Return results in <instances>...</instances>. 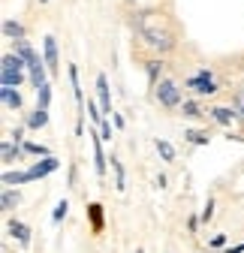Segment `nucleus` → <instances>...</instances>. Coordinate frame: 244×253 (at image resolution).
<instances>
[{
	"label": "nucleus",
	"mask_w": 244,
	"mask_h": 253,
	"mask_svg": "<svg viewBox=\"0 0 244 253\" xmlns=\"http://www.w3.org/2000/svg\"><path fill=\"white\" fill-rule=\"evenodd\" d=\"M27 63L18 57V54H3V73H0V79H3V87H18L24 82V70Z\"/></svg>",
	"instance_id": "2"
},
{
	"label": "nucleus",
	"mask_w": 244,
	"mask_h": 253,
	"mask_svg": "<svg viewBox=\"0 0 244 253\" xmlns=\"http://www.w3.org/2000/svg\"><path fill=\"white\" fill-rule=\"evenodd\" d=\"M190 87H196L199 93H214V79H211V70H199L196 76L187 79Z\"/></svg>",
	"instance_id": "4"
},
{
	"label": "nucleus",
	"mask_w": 244,
	"mask_h": 253,
	"mask_svg": "<svg viewBox=\"0 0 244 253\" xmlns=\"http://www.w3.org/2000/svg\"><path fill=\"white\" fill-rule=\"evenodd\" d=\"M67 211H70V202H67V199H60V202L54 205V214H51V223H60V220L67 217Z\"/></svg>",
	"instance_id": "18"
},
{
	"label": "nucleus",
	"mask_w": 244,
	"mask_h": 253,
	"mask_svg": "<svg viewBox=\"0 0 244 253\" xmlns=\"http://www.w3.org/2000/svg\"><path fill=\"white\" fill-rule=\"evenodd\" d=\"M208 253H217V250H208Z\"/></svg>",
	"instance_id": "33"
},
{
	"label": "nucleus",
	"mask_w": 244,
	"mask_h": 253,
	"mask_svg": "<svg viewBox=\"0 0 244 253\" xmlns=\"http://www.w3.org/2000/svg\"><path fill=\"white\" fill-rule=\"evenodd\" d=\"M184 136H187L193 145H208V136H205V133H199V130H187Z\"/></svg>",
	"instance_id": "22"
},
{
	"label": "nucleus",
	"mask_w": 244,
	"mask_h": 253,
	"mask_svg": "<svg viewBox=\"0 0 244 253\" xmlns=\"http://www.w3.org/2000/svg\"><path fill=\"white\" fill-rule=\"evenodd\" d=\"M211 118L220 121V124L226 126V124H232V121H235V112H232V109H211Z\"/></svg>",
	"instance_id": "16"
},
{
	"label": "nucleus",
	"mask_w": 244,
	"mask_h": 253,
	"mask_svg": "<svg viewBox=\"0 0 244 253\" xmlns=\"http://www.w3.org/2000/svg\"><path fill=\"white\" fill-rule=\"evenodd\" d=\"M40 3H48V0H40Z\"/></svg>",
	"instance_id": "32"
},
{
	"label": "nucleus",
	"mask_w": 244,
	"mask_h": 253,
	"mask_svg": "<svg viewBox=\"0 0 244 253\" xmlns=\"http://www.w3.org/2000/svg\"><path fill=\"white\" fill-rule=\"evenodd\" d=\"M9 235H12V238H18V244H21V247H27V244H30V229H27L24 223H18V220H9Z\"/></svg>",
	"instance_id": "9"
},
{
	"label": "nucleus",
	"mask_w": 244,
	"mask_h": 253,
	"mask_svg": "<svg viewBox=\"0 0 244 253\" xmlns=\"http://www.w3.org/2000/svg\"><path fill=\"white\" fill-rule=\"evenodd\" d=\"M94 169L97 175H106V157H103V136H94Z\"/></svg>",
	"instance_id": "7"
},
{
	"label": "nucleus",
	"mask_w": 244,
	"mask_h": 253,
	"mask_svg": "<svg viewBox=\"0 0 244 253\" xmlns=\"http://www.w3.org/2000/svg\"><path fill=\"white\" fill-rule=\"evenodd\" d=\"M97 93H100V109L112 118V93H109V82H106V76H97Z\"/></svg>",
	"instance_id": "6"
},
{
	"label": "nucleus",
	"mask_w": 244,
	"mask_h": 253,
	"mask_svg": "<svg viewBox=\"0 0 244 253\" xmlns=\"http://www.w3.org/2000/svg\"><path fill=\"white\" fill-rule=\"evenodd\" d=\"M154 93H157V100H160L163 106H178V103H181V93H178V87H175L169 79H160L157 87H154Z\"/></svg>",
	"instance_id": "3"
},
{
	"label": "nucleus",
	"mask_w": 244,
	"mask_h": 253,
	"mask_svg": "<svg viewBox=\"0 0 244 253\" xmlns=\"http://www.w3.org/2000/svg\"><path fill=\"white\" fill-rule=\"evenodd\" d=\"M226 253H244V241H241V244H235V247H229Z\"/></svg>",
	"instance_id": "31"
},
{
	"label": "nucleus",
	"mask_w": 244,
	"mask_h": 253,
	"mask_svg": "<svg viewBox=\"0 0 244 253\" xmlns=\"http://www.w3.org/2000/svg\"><path fill=\"white\" fill-rule=\"evenodd\" d=\"M142 34H145V40L154 45V48H160V51H169L172 45H175V37H172V30L163 24V18L160 15H154V12H145L142 15Z\"/></svg>",
	"instance_id": "1"
},
{
	"label": "nucleus",
	"mask_w": 244,
	"mask_h": 253,
	"mask_svg": "<svg viewBox=\"0 0 244 253\" xmlns=\"http://www.w3.org/2000/svg\"><path fill=\"white\" fill-rule=\"evenodd\" d=\"M24 181H30L27 172H3V184H6V187H12V184H24Z\"/></svg>",
	"instance_id": "17"
},
{
	"label": "nucleus",
	"mask_w": 244,
	"mask_h": 253,
	"mask_svg": "<svg viewBox=\"0 0 244 253\" xmlns=\"http://www.w3.org/2000/svg\"><path fill=\"white\" fill-rule=\"evenodd\" d=\"M12 157H18V145H12V142H3V163H6V166L12 163Z\"/></svg>",
	"instance_id": "21"
},
{
	"label": "nucleus",
	"mask_w": 244,
	"mask_h": 253,
	"mask_svg": "<svg viewBox=\"0 0 244 253\" xmlns=\"http://www.w3.org/2000/svg\"><path fill=\"white\" fill-rule=\"evenodd\" d=\"M3 34L12 37L15 42H21V40H24V27H21L15 18H3Z\"/></svg>",
	"instance_id": "11"
},
{
	"label": "nucleus",
	"mask_w": 244,
	"mask_h": 253,
	"mask_svg": "<svg viewBox=\"0 0 244 253\" xmlns=\"http://www.w3.org/2000/svg\"><path fill=\"white\" fill-rule=\"evenodd\" d=\"M24 151L40 154V157H51V154H48V148H42V145H37V142H24Z\"/></svg>",
	"instance_id": "23"
},
{
	"label": "nucleus",
	"mask_w": 244,
	"mask_h": 253,
	"mask_svg": "<svg viewBox=\"0 0 244 253\" xmlns=\"http://www.w3.org/2000/svg\"><path fill=\"white\" fill-rule=\"evenodd\" d=\"M100 136H103V142H112V124L109 121L100 124Z\"/></svg>",
	"instance_id": "25"
},
{
	"label": "nucleus",
	"mask_w": 244,
	"mask_h": 253,
	"mask_svg": "<svg viewBox=\"0 0 244 253\" xmlns=\"http://www.w3.org/2000/svg\"><path fill=\"white\" fill-rule=\"evenodd\" d=\"M87 115H90V121H94V124H103V121H106V118L100 115V109H97V103H90V100H87Z\"/></svg>",
	"instance_id": "24"
},
{
	"label": "nucleus",
	"mask_w": 244,
	"mask_h": 253,
	"mask_svg": "<svg viewBox=\"0 0 244 253\" xmlns=\"http://www.w3.org/2000/svg\"><path fill=\"white\" fill-rule=\"evenodd\" d=\"M160 70H163V63H157V60H151V63H148V76H151V79H157Z\"/></svg>",
	"instance_id": "28"
},
{
	"label": "nucleus",
	"mask_w": 244,
	"mask_h": 253,
	"mask_svg": "<svg viewBox=\"0 0 244 253\" xmlns=\"http://www.w3.org/2000/svg\"><path fill=\"white\" fill-rule=\"evenodd\" d=\"M42 45H45V63H48V70L57 73V42H54V37H45Z\"/></svg>",
	"instance_id": "8"
},
{
	"label": "nucleus",
	"mask_w": 244,
	"mask_h": 253,
	"mask_svg": "<svg viewBox=\"0 0 244 253\" xmlns=\"http://www.w3.org/2000/svg\"><path fill=\"white\" fill-rule=\"evenodd\" d=\"M0 100H3V106H9V109H21L18 87H0Z\"/></svg>",
	"instance_id": "10"
},
{
	"label": "nucleus",
	"mask_w": 244,
	"mask_h": 253,
	"mask_svg": "<svg viewBox=\"0 0 244 253\" xmlns=\"http://www.w3.org/2000/svg\"><path fill=\"white\" fill-rule=\"evenodd\" d=\"M157 154L163 157V160H166V163H172V160H175V148H172L169 142H163V139L157 142Z\"/></svg>",
	"instance_id": "19"
},
{
	"label": "nucleus",
	"mask_w": 244,
	"mask_h": 253,
	"mask_svg": "<svg viewBox=\"0 0 244 253\" xmlns=\"http://www.w3.org/2000/svg\"><path fill=\"white\" fill-rule=\"evenodd\" d=\"M57 157H42V160L34 166V169H27V175H30V181H37V178H45V175H51V172H57Z\"/></svg>",
	"instance_id": "5"
},
{
	"label": "nucleus",
	"mask_w": 244,
	"mask_h": 253,
	"mask_svg": "<svg viewBox=\"0 0 244 253\" xmlns=\"http://www.w3.org/2000/svg\"><path fill=\"white\" fill-rule=\"evenodd\" d=\"M112 169H115V178H118V190H124V166H121V160L112 154Z\"/></svg>",
	"instance_id": "20"
},
{
	"label": "nucleus",
	"mask_w": 244,
	"mask_h": 253,
	"mask_svg": "<svg viewBox=\"0 0 244 253\" xmlns=\"http://www.w3.org/2000/svg\"><path fill=\"white\" fill-rule=\"evenodd\" d=\"M45 124H48V112H45V109H37L34 115H30V118L24 121L27 130H40V126H45Z\"/></svg>",
	"instance_id": "12"
},
{
	"label": "nucleus",
	"mask_w": 244,
	"mask_h": 253,
	"mask_svg": "<svg viewBox=\"0 0 244 253\" xmlns=\"http://www.w3.org/2000/svg\"><path fill=\"white\" fill-rule=\"evenodd\" d=\"M48 103H51V87L42 84V87L37 90V109H45V112H48Z\"/></svg>",
	"instance_id": "15"
},
{
	"label": "nucleus",
	"mask_w": 244,
	"mask_h": 253,
	"mask_svg": "<svg viewBox=\"0 0 244 253\" xmlns=\"http://www.w3.org/2000/svg\"><path fill=\"white\" fill-rule=\"evenodd\" d=\"M211 247H226V235H214V238H211Z\"/></svg>",
	"instance_id": "29"
},
{
	"label": "nucleus",
	"mask_w": 244,
	"mask_h": 253,
	"mask_svg": "<svg viewBox=\"0 0 244 253\" xmlns=\"http://www.w3.org/2000/svg\"><path fill=\"white\" fill-rule=\"evenodd\" d=\"M211 214H214V199H208V202H205V208H202V220H205V223L211 220Z\"/></svg>",
	"instance_id": "26"
},
{
	"label": "nucleus",
	"mask_w": 244,
	"mask_h": 253,
	"mask_svg": "<svg viewBox=\"0 0 244 253\" xmlns=\"http://www.w3.org/2000/svg\"><path fill=\"white\" fill-rule=\"evenodd\" d=\"M18 202H21V193H18V190H3V199H0V205H3L6 214H9Z\"/></svg>",
	"instance_id": "13"
},
{
	"label": "nucleus",
	"mask_w": 244,
	"mask_h": 253,
	"mask_svg": "<svg viewBox=\"0 0 244 253\" xmlns=\"http://www.w3.org/2000/svg\"><path fill=\"white\" fill-rule=\"evenodd\" d=\"M87 214H90V223H94V229L100 232V229H103V205H97V202L87 205Z\"/></svg>",
	"instance_id": "14"
},
{
	"label": "nucleus",
	"mask_w": 244,
	"mask_h": 253,
	"mask_svg": "<svg viewBox=\"0 0 244 253\" xmlns=\"http://www.w3.org/2000/svg\"><path fill=\"white\" fill-rule=\"evenodd\" d=\"M21 133H24V126H15V133H12V142H21Z\"/></svg>",
	"instance_id": "30"
},
{
	"label": "nucleus",
	"mask_w": 244,
	"mask_h": 253,
	"mask_svg": "<svg viewBox=\"0 0 244 253\" xmlns=\"http://www.w3.org/2000/svg\"><path fill=\"white\" fill-rule=\"evenodd\" d=\"M184 115H187V118H196V115H199V106L187 100V103H184Z\"/></svg>",
	"instance_id": "27"
}]
</instances>
